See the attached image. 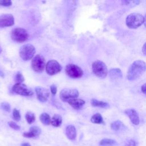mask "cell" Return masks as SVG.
<instances>
[{
    "label": "cell",
    "instance_id": "11",
    "mask_svg": "<svg viewBox=\"0 0 146 146\" xmlns=\"http://www.w3.org/2000/svg\"><path fill=\"white\" fill-rule=\"evenodd\" d=\"M14 24V18L13 15L5 14L0 15V28L11 26Z\"/></svg>",
    "mask_w": 146,
    "mask_h": 146
},
{
    "label": "cell",
    "instance_id": "1",
    "mask_svg": "<svg viewBox=\"0 0 146 146\" xmlns=\"http://www.w3.org/2000/svg\"><path fill=\"white\" fill-rule=\"evenodd\" d=\"M145 70V63L141 60L135 61L129 67L127 74L129 80H135L139 78Z\"/></svg>",
    "mask_w": 146,
    "mask_h": 146
},
{
    "label": "cell",
    "instance_id": "31",
    "mask_svg": "<svg viewBox=\"0 0 146 146\" xmlns=\"http://www.w3.org/2000/svg\"><path fill=\"white\" fill-rule=\"evenodd\" d=\"M136 142L133 140H127L124 144V146H136Z\"/></svg>",
    "mask_w": 146,
    "mask_h": 146
},
{
    "label": "cell",
    "instance_id": "35",
    "mask_svg": "<svg viewBox=\"0 0 146 146\" xmlns=\"http://www.w3.org/2000/svg\"><path fill=\"white\" fill-rule=\"evenodd\" d=\"M145 43H144V44L143 45V52L144 53V55H145Z\"/></svg>",
    "mask_w": 146,
    "mask_h": 146
},
{
    "label": "cell",
    "instance_id": "26",
    "mask_svg": "<svg viewBox=\"0 0 146 146\" xmlns=\"http://www.w3.org/2000/svg\"><path fill=\"white\" fill-rule=\"evenodd\" d=\"M13 118L15 120L18 121L20 120L21 119V115H20V112L19 111V110H18L16 108H14L13 111Z\"/></svg>",
    "mask_w": 146,
    "mask_h": 146
},
{
    "label": "cell",
    "instance_id": "29",
    "mask_svg": "<svg viewBox=\"0 0 146 146\" xmlns=\"http://www.w3.org/2000/svg\"><path fill=\"white\" fill-rule=\"evenodd\" d=\"M8 124L10 128H11L15 130H19L20 129V126L18 125L17 124H16L15 122L13 121H10L8 122Z\"/></svg>",
    "mask_w": 146,
    "mask_h": 146
},
{
    "label": "cell",
    "instance_id": "22",
    "mask_svg": "<svg viewBox=\"0 0 146 146\" xmlns=\"http://www.w3.org/2000/svg\"><path fill=\"white\" fill-rule=\"evenodd\" d=\"M25 119H26L27 122L29 124H30L33 123L35 121V115H34V113L33 112L29 111L25 115Z\"/></svg>",
    "mask_w": 146,
    "mask_h": 146
},
{
    "label": "cell",
    "instance_id": "4",
    "mask_svg": "<svg viewBox=\"0 0 146 146\" xmlns=\"http://www.w3.org/2000/svg\"><path fill=\"white\" fill-rule=\"evenodd\" d=\"M11 38L14 41L18 43L25 42L29 37L27 31L22 28L17 27L12 30L11 31Z\"/></svg>",
    "mask_w": 146,
    "mask_h": 146
},
{
    "label": "cell",
    "instance_id": "34",
    "mask_svg": "<svg viewBox=\"0 0 146 146\" xmlns=\"http://www.w3.org/2000/svg\"><path fill=\"white\" fill-rule=\"evenodd\" d=\"M21 146H31V145L28 143H23L21 144Z\"/></svg>",
    "mask_w": 146,
    "mask_h": 146
},
{
    "label": "cell",
    "instance_id": "21",
    "mask_svg": "<svg viewBox=\"0 0 146 146\" xmlns=\"http://www.w3.org/2000/svg\"><path fill=\"white\" fill-rule=\"evenodd\" d=\"M91 121L94 124H102L103 123V119L100 113H96L91 117Z\"/></svg>",
    "mask_w": 146,
    "mask_h": 146
},
{
    "label": "cell",
    "instance_id": "30",
    "mask_svg": "<svg viewBox=\"0 0 146 146\" xmlns=\"http://www.w3.org/2000/svg\"><path fill=\"white\" fill-rule=\"evenodd\" d=\"M12 5V2L11 1L7 0H0V6L9 7Z\"/></svg>",
    "mask_w": 146,
    "mask_h": 146
},
{
    "label": "cell",
    "instance_id": "9",
    "mask_svg": "<svg viewBox=\"0 0 146 146\" xmlns=\"http://www.w3.org/2000/svg\"><path fill=\"white\" fill-rule=\"evenodd\" d=\"M12 90L14 93L22 96H31L33 94L32 90L23 83H15Z\"/></svg>",
    "mask_w": 146,
    "mask_h": 146
},
{
    "label": "cell",
    "instance_id": "16",
    "mask_svg": "<svg viewBox=\"0 0 146 146\" xmlns=\"http://www.w3.org/2000/svg\"><path fill=\"white\" fill-rule=\"evenodd\" d=\"M66 135L67 138L71 140H75L76 137L75 127L72 125H69L66 128Z\"/></svg>",
    "mask_w": 146,
    "mask_h": 146
},
{
    "label": "cell",
    "instance_id": "19",
    "mask_svg": "<svg viewBox=\"0 0 146 146\" xmlns=\"http://www.w3.org/2000/svg\"><path fill=\"white\" fill-rule=\"evenodd\" d=\"M100 146H115L117 145V143L111 139H103L99 142Z\"/></svg>",
    "mask_w": 146,
    "mask_h": 146
},
{
    "label": "cell",
    "instance_id": "18",
    "mask_svg": "<svg viewBox=\"0 0 146 146\" xmlns=\"http://www.w3.org/2000/svg\"><path fill=\"white\" fill-rule=\"evenodd\" d=\"M62 118L60 115L58 114H55L51 119V123L54 127H59L62 124Z\"/></svg>",
    "mask_w": 146,
    "mask_h": 146
},
{
    "label": "cell",
    "instance_id": "6",
    "mask_svg": "<svg viewBox=\"0 0 146 146\" xmlns=\"http://www.w3.org/2000/svg\"><path fill=\"white\" fill-rule=\"evenodd\" d=\"M46 60L43 56L38 54L35 55L31 61V68L36 72H42L46 67Z\"/></svg>",
    "mask_w": 146,
    "mask_h": 146
},
{
    "label": "cell",
    "instance_id": "33",
    "mask_svg": "<svg viewBox=\"0 0 146 146\" xmlns=\"http://www.w3.org/2000/svg\"><path fill=\"white\" fill-rule=\"evenodd\" d=\"M141 91L144 93V94H145V84H144L142 86H141Z\"/></svg>",
    "mask_w": 146,
    "mask_h": 146
},
{
    "label": "cell",
    "instance_id": "8",
    "mask_svg": "<svg viewBox=\"0 0 146 146\" xmlns=\"http://www.w3.org/2000/svg\"><path fill=\"white\" fill-rule=\"evenodd\" d=\"M65 72L68 76L74 79L80 78L83 74L82 68L78 66L73 64H67L65 68Z\"/></svg>",
    "mask_w": 146,
    "mask_h": 146
},
{
    "label": "cell",
    "instance_id": "36",
    "mask_svg": "<svg viewBox=\"0 0 146 146\" xmlns=\"http://www.w3.org/2000/svg\"><path fill=\"white\" fill-rule=\"evenodd\" d=\"M1 52H2V48H1V45H0V54L1 53Z\"/></svg>",
    "mask_w": 146,
    "mask_h": 146
},
{
    "label": "cell",
    "instance_id": "13",
    "mask_svg": "<svg viewBox=\"0 0 146 146\" xmlns=\"http://www.w3.org/2000/svg\"><path fill=\"white\" fill-rule=\"evenodd\" d=\"M125 113L129 117L131 122L135 125H138L140 122L139 117L134 109H128L125 111Z\"/></svg>",
    "mask_w": 146,
    "mask_h": 146
},
{
    "label": "cell",
    "instance_id": "17",
    "mask_svg": "<svg viewBox=\"0 0 146 146\" xmlns=\"http://www.w3.org/2000/svg\"><path fill=\"white\" fill-rule=\"evenodd\" d=\"M91 104L94 107H97L103 108H107L110 107V105L108 103L103 101H99L95 99H91Z\"/></svg>",
    "mask_w": 146,
    "mask_h": 146
},
{
    "label": "cell",
    "instance_id": "3",
    "mask_svg": "<svg viewBox=\"0 0 146 146\" xmlns=\"http://www.w3.org/2000/svg\"><path fill=\"white\" fill-rule=\"evenodd\" d=\"M92 71L95 75L100 78H105L108 74V70L106 64L100 60H95L92 65Z\"/></svg>",
    "mask_w": 146,
    "mask_h": 146
},
{
    "label": "cell",
    "instance_id": "10",
    "mask_svg": "<svg viewBox=\"0 0 146 146\" xmlns=\"http://www.w3.org/2000/svg\"><path fill=\"white\" fill-rule=\"evenodd\" d=\"M62 70V66L60 64L55 60H49L46 64V72L50 75H55Z\"/></svg>",
    "mask_w": 146,
    "mask_h": 146
},
{
    "label": "cell",
    "instance_id": "32",
    "mask_svg": "<svg viewBox=\"0 0 146 146\" xmlns=\"http://www.w3.org/2000/svg\"><path fill=\"white\" fill-rule=\"evenodd\" d=\"M50 91H51V92L52 93V95H54L56 94V91H57V88H56V87L55 84H52L50 86Z\"/></svg>",
    "mask_w": 146,
    "mask_h": 146
},
{
    "label": "cell",
    "instance_id": "27",
    "mask_svg": "<svg viewBox=\"0 0 146 146\" xmlns=\"http://www.w3.org/2000/svg\"><path fill=\"white\" fill-rule=\"evenodd\" d=\"M15 80L17 82L16 83H22L25 80V78L21 72H18L15 75Z\"/></svg>",
    "mask_w": 146,
    "mask_h": 146
},
{
    "label": "cell",
    "instance_id": "2",
    "mask_svg": "<svg viewBox=\"0 0 146 146\" xmlns=\"http://www.w3.org/2000/svg\"><path fill=\"white\" fill-rule=\"evenodd\" d=\"M145 21L143 15L139 13H131L126 18V25L129 29H136L140 26Z\"/></svg>",
    "mask_w": 146,
    "mask_h": 146
},
{
    "label": "cell",
    "instance_id": "28",
    "mask_svg": "<svg viewBox=\"0 0 146 146\" xmlns=\"http://www.w3.org/2000/svg\"><path fill=\"white\" fill-rule=\"evenodd\" d=\"M1 108L5 110L6 112H10V104L7 102H3L1 103Z\"/></svg>",
    "mask_w": 146,
    "mask_h": 146
},
{
    "label": "cell",
    "instance_id": "23",
    "mask_svg": "<svg viewBox=\"0 0 146 146\" xmlns=\"http://www.w3.org/2000/svg\"><path fill=\"white\" fill-rule=\"evenodd\" d=\"M124 125L120 120H116L113 121L111 124V128L114 131H119Z\"/></svg>",
    "mask_w": 146,
    "mask_h": 146
},
{
    "label": "cell",
    "instance_id": "14",
    "mask_svg": "<svg viewBox=\"0 0 146 146\" xmlns=\"http://www.w3.org/2000/svg\"><path fill=\"white\" fill-rule=\"evenodd\" d=\"M109 75L112 81H117L122 78L121 71L117 68H112L109 71Z\"/></svg>",
    "mask_w": 146,
    "mask_h": 146
},
{
    "label": "cell",
    "instance_id": "25",
    "mask_svg": "<svg viewBox=\"0 0 146 146\" xmlns=\"http://www.w3.org/2000/svg\"><path fill=\"white\" fill-rule=\"evenodd\" d=\"M122 3L124 5H128L130 6H134L137 5L139 3V1H121Z\"/></svg>",
    "mask_w": 146,
    "mask_h": 146
},
{
    "label": "cell",
    "instance_id": "20",
    "mask_svg": "<svg viewBox=\"0 0 146 146\" xmlns=\"http://www.w3.org/2000/svg\"><path fill=\"white\" fill-rule=\"evenodd\" d=\"M42 123L45 125H48L51 123V117L47 113H42L39 117Z\"/></svg>",
    "mask_w": 146,
    "mask_h": 146
},
{
    "label": "cell",
    "instance_id": "12",
    "mask_svg": "<svg viewBox=\"0 0 146 146\" xmlns=\"http://www.w3.org/2000/svg\"><path fill=\"white\" fill-rule=\"evenodd\" d=\"M36 97L41 102H45L47 100L50 96V91L45 88L41 87H36L35 88Z\"/></svg>",
    "mask_w": 146,
    "mask_h": 146
},
{
    "label": "cell",
    "instance_id": "7",
    "mask_svg": "<svg viewBox=\"0 0 146 146\" xmlns=\"http://www.w3.org/2000/svg\"><path fill=\"white\" fill-rule=\"evenodd\" d=\"M79 91L75 88H64L61 90L59 97L63 102H67L69 100L76 99L79 96Z\"/></svg>",
    "mask_w": 146,
    "mask_h": 146
},
{
    "label": "cell",
    "instance_id": "24",
    "mask_svg": "<svg viewBox=\"0 0 146 146\" xmlns=\"http://www.w3.org/2000/svg\"><path fill=\"white\" fill-rule=\"evenodd\" d=\"M30 132H31L34 136V137L38 136L40 132H41V129L36 126H33L30 127Z\"/></svg>",
    "mask_w": 146,
    "mask_h": 146
},
{
    "label": "cell",
    "instance_id": "5",
    "mask_svg": "<svg viewBox=\"0 0 146 146\" xmlns=\"http://www.w3.org/2000/svg\"><path fill=\"white\" fill-rule=\"evenodd\" d=\"M35 52V48L31 44L23 45L19 50V56L23 60H29L32 59Z\"/></svg>",
    "mask_w": 146,
    "mask_h": 146
},
{
    "label": "cell",
    "instance_id": "15",
    "mask_svg": "<svg viewBox=\"0 0 146 146\" xmlns=\"http://www.w3.org/2000/svg\"><path fill=\"white\" fill-rule=\"evenodd\" d=\"M67 103L74 109L75 110H80L82 106L84 104L85 102L84 100L81 99H72L69 100Z\"/></svg>",
    "mask_w": 146,
    "mask_h": 146
}]
</instances>
